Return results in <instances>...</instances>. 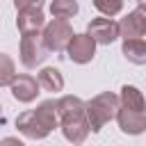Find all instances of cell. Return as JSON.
I'll return each instance as SVG.
<instances>
[{
    "mask_svg": "<svg viewBox=\"0 0 146 146\" xmlns=\"http://www.w3.org/2000/svg\"><path fill=\"white\" fill-rule=\"evenodd\" d=\"M59 125L57 100H43L36 110H27L16 119V128L27 139H46Z\"/></svg>",
    "mask_w": 146,
    "mask_h": 146,
    "instance_id": "6da1fadb",
    "label": "cell"
},
{
    "mask_svg": "<svg viewBox=\"0 0 146 146\" xmlns=\"http://www.w3.org/2000/svg\"><path fill=\"white\" fill-rule=\"evenodd\" d=\"M121 107H128V110H146V100H144V94L132 87V84H123L121 87Z\"/></svg>",
    "mask_w": 146,
    "mask_h": 146,
    "instance_id": "9a60e30c",
    "label": "cell"
},
{
    "mask_svg": "<svg viewBox=\"0 0 146 146\" xmlns=\"http://www.w3.org/2000/svg\"><path fill=\"white\" fill-rule=\"evenodd\" d=\"M48 52H50V48L46 46V41H43V36H41L39 32L23 34L18 55H21V64H23L25 68H36V66H41V64L48 59Z\"/></svg>",
    "mask_w": 146,
    "mask_h": 146,
    "instance_id": "3957f363",
    "label": "cell"
},
{
    "mask_svg": "<svg viewBox=\"0 0 146 146\" xmlns=\"http://www.w3.org/2000/svg\"><path fill=\"white\" fill-rule=\"evenodd\" d=\"M84 100L78 98V96H62L57 100V114H59V121L64 119H73V116H82L84 114Z\"/></svg>",
    "mask_w": 146,
    "mask_h": 146,
    "instance_id": "4fadbf2b",
    "label": "cell"
},
{
    "mask_svg": "<svg viewBox=\"0 0 146 146\" xmlns=\"http://www.w3.org/2000/svg\"><path fill=\"white\" fill-rule=\"evenodd\" d=\"M119 107H121V100L112 91H103V94L94 96L84 105V114H87V121H89L91 132H100L105 123H110L112 119H116Z\"/></svg>",
    "mask_w": 146,
    "mask_h": 146,
    "instance_id": "7a4b0ae2",
    "label": "cell"
},
{
    "mask_svg": "<svg viewBox=\"0 0 146 146\" xmlns=\"http://www.w3.org/2000/svg\"><path fill=\"white\" fill-rule=\"evenodd\" d=\"M16 75V66H14V59L5 52H0V87H7Z\"/></svg>",
    "mask_w": 146,
    "mask_h": 146,
    "instance_id": "e0dca14e",
    "label": "cell"
},
{
    "mask_svg": "<svg viewBox=\"0 0 146 146\" xmlns=\"http://www.w3.org/2000/svg\"><path fill=\"white\" fill-rule=\"evenodd\" d=\"M9 89L18 103H32L41 87H39V80L32 75H14V80L9 82Z\"/></svg>",
    "mask_w": 146,
    "mask_h": 146,
    "instance_id": "9c48e42d",
    "label": "cell"
},
{
    "mask_svg": "<svg viewBox=\"0 0 146 146\" xmlns=\"http://www.w3.org/2000/svg\"><path fill=\"white\" fill-rule=\"evenodd\" d=\"M36 80H39V87H41L43 91H62V89H64V78H62V73H59L57 68H52V66L41 68L39 75H36Z\"/></svg>",
    "mask_w": 146,
    "mask_h": 146,
    "instance_id": "5bb4252c",
    "label": "cell"
},
{
    "mask_svg": "<svg viewBox=\"0 0 146 146\" xmlns=\"http://www.w3.org/2000/svg\"><path fill=\"white\" fill-rule=\"evenodd\" d=\"M66 52H68V59L75 62V64H87L94 59L96 55V41L84 32V34H73L68 46H66Z\"/></svg>",
    "mask_w": 146,
    "mask_h": 146,
    "instance_id": "8992f818",
    "label": "cell"
},
{
    "mask_svg": "<svg viewBox=\"0 0 146 146\" xmlns=\"http://www.w3.org/2000/svg\"><path fill=\"white\" fill-rule=\"evenodd\" d=\"M78 2L75 0H52L50 2V14L55 18H73L78 14Z\"/></svg>",
    "mask_w": 146,
    "mask_h": 146,
    "instance_id": "2e32d148",
    "label": "cell"
},
{
    "mask_svg": "<svg viewBox=\"0 0 146 146\" xmlns=\"http://www.w3.org/2000/svg\"><path fill=\"white\" fill-rule=\"evenodd\" d=\"M119 34L123 39H135V36H144L146 34V7L144 5H139L137 9H132L125 18H121Z\"/></svg>",
    "mask_w": 146,
    "mask_h": 146,
    "instance_id": "52a82bcc",
    "label": "cell"
},
{
    "mask_svg": "<svg viewBox=\"0 0 146 146\" xmlns=\"http://www.w3.org/2000/svg\"><path fill=\"white\" fill-rule=\"evenodd\" d=\"M41 36H43V41H46V46L50 50L62 52V50H66V46H68V41L73 36V27L68 25L66 18H55V21L43 25V34Z\"/></svg>",
    "mask_w": 146,
    "mask_h": 146,
    "instance_id": "277c9868",
    "label": "cell"
},
{
    "mask_svg": "<svg viewBox=\"0 0 146 146\" xmlns=\"http://www.w3.org/2000/svg\"><path fill=\"white\" fill-rule=\"evenodd\" d=\"M46 25V16L43 9H21L18 18H16V27L21 34H30V32H39Z\"/></svg>",
    "mask_w": 146,
    "mask_h": 146,
    "instance_id": "8fae6325",
    "label": "cell"
},
{
    "mask_svg": "<svg viewBox=\"0 0 146 146\" xmlns=\"http://www.w3.org/2000/svg\"><path fill=\"white\" fill-rule=\"evenodd\" d=\"M116 121H119L121 132H125V135H141V132L146 130V112H144V110L119 107Z\"/></svg>",
    "mask_w": 146,
    "mask_h": 146,
    "instance_id": "ba28073f",
    "label": "cell"
},
{
    "mask_svg": "<svg viewBox=\"0 0 146 146\" xmlns=\"http://www.w3.org/2000/svg\"><path fill=\"white\" fill-rule=\"evenodd\" d=\"M87 34L96 41V43H100V46H110V43H114L121 34H119V23L116 21H112V16L107 18V16H100V18H94L89 25H87Z\"/></svg>",
    "mask_w": 146,
    "mask_h": 146,
    "instance_id": "5b68a950",
    "label": "cell"
},
{
    "mask_svg": "<svg viewBox=\"0 0 146 146\" xmlns=\"http://www.w3.org/2000/svg\"><path fill=\"white\" fill-rule=\"evenodd\" d=\"M137 2H139V5H144V7H146V0H137Z\"/></svg>",
    "mask_w": 146,
    "mask_h": 146,
    "instance_id": "ffe728a7",
    "label": "cell"
},
{
    "mask_svg": "<svg viewBox=\"0 0 146 146\" xmlns=\"http://www.w3.org/2000/svg\"><path fill=\"white\" fill-rule=\"evenodd\" d=\"M14 7H16V11H21V9H41L43 0H14Z\"/></svg>",
    "mask_w": 146,
    "mask_h": 146,
    "instance_id": "d6986e66",
    "label": "cell"
},
{
    "mask_svg": "<svg viewBox=\"0 0 146 146\" xmlns=\"http://www.w3.org/2000/svg\"><path fill=\"white\" fill-rule=\"evenodd\" d=\"M94 7L103 16H116L123 9V0H94Z\"/></svg>",
    "mask_w": 146,
    "mask_h": 146,
    "instance_id": "ac0fdd59",
    "label": "cell"
},
{
    "mask_svg": "<svg viewBox=\"0 0 146 146\" xmlns=\"http://www.w3.org/2000/svg\"><path fill=\"white\" fill-rule=\"evenodd\" d=\"M121 52L128 62L137 64V66H144L146 64V41L141 36H135V39H123V46H121Z\"/></svg>",
    "mask_w": 146,
    "mask_h": 146,
    "instance_id": "7c38bea8",
    "label": "cell"
},
{
    "mask_svg": "<svg viewBox=\"0 0 146 146\" xmlns=\"http://www.w3.org/2000/svg\"><path fill=\"white\" fill-rule=\"evenodd\" d=\"M59 125H62L64 137H66L71 144H82V141L87 139V135L91 132L89 121H87V114L73 116V119H64V121H59Z\"/></svg>",
    "mask_w": 146,
    "mask_h": 146,
    "instance_id": "30bf717a",
    "label": "cell"
}]
</instances>
